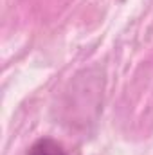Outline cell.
Wrapping results in <instances>:
<instances>
[{"label": "cell", "instance_id": "cell-1", "mask_svg": "<svg viewBox=\"0 0 153 155\" xmlns=\"http://www.w3.org/2000/svg\"><path fill=\"white\" fill-rule=\"evenodd\" d=\"M27 155H67V152L58 141L50 137H41L31 144V148L27 150Z\"/></svg>", "mask_w": 153, "mask_h": 155}]
</instances>
